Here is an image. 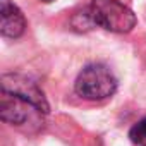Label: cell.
Here are the masks:
<instances>
[{
	"label": "cell",
	"instance_id": "8992f818",
	"mask_svg": "<svg viewBox=\"0 0 146 146\" xmlns=\"http://www.w3.org/2000/svg\"><path fill=\"white\" fill-rule=\"evenodd\" d=\"M131 139L137 144H144L146 143V117L143 120H139L132 129H131Z\"/></svg>",
	"mask_w": 146,
	"mask_h": 146
},
{
	"label": "cell",
	"instance_id": "7a4b0ae2",
	"mask_svg": "<svg viewBox=\"0 0 146 146\" xmlns=\"http://www.w3.org/2000/svg\"><path fill=\"white\" fill-rule=\"evenodd\" d=\"M88 12L93 24L112 33H129L136 26L134 12L119 0H93Z\"/></svg>",
	"mask_w": 146,
	"mask_h": 146
},
{
	"label": "cell",
	"instance_id": "52a82bcc",
	"mask_svg": "<svg viewBox=\"0 0 146 146\" xmlns=\"http://www.w3.org/2000/svg\"><path fill=\"white\" fill-rule=\"evenodd\" d=\"M43 2H52V0H43Z\"/></svg>",
	"mask_w": 146,
	"mask_h": 146
},
{
	"label": "cell",
	"instance_id": "6da1fadb",
	"mask_svg": "<svg viewBox=\"0 0 146 146\" xmlns=\"http://www.w3.org/2000/svg\"><path fill=\"white\" fill-rule=\"evenodd\" d=\"M74 90L81 98L98 102V100H105L115 93L117 79L107 65L90 64L79 72Z\"/></svg>",
	"mask_w": 146,
	"mask_h": 146
},
{
	"label": "cell",
	"instance_id": "3957f363",
	"mask_svg": "<svg viewBox=\"0 0 146 146\" xmlns=\"http://www.w3.org/2000/svg\"><path fill=\"white\" fill-rule=\"evenodd\" d=\"M41 110L28 100H23L16 95L2 91L0 98V117L11 125L24 127V129H40L43 125Z\"/></svg>",
	"mask_w": 146,
	"mask_h": 146
},
{
	"label": "cell",
	"instance_id": "277c9868",
	"mask_svg": "<svg viewBox=\"0 0 146 146\" xmlns=\"http://www.w3.org/2000/svg\"><path fill=\"white\" fill-rule=\"evenodd\" d=\"M0 86H2V91H5V93H11L23 100L31 102L43 113L48 112V103H46L43 91L31 79H28L21 74H4L2 79H0Z\"/></svg>",
	"mask_w": 146,
	"mask_h": 146
},
{
	"label": "cell",
	"instance_id": "5b68a950",
	"mask_svg": "<svg viewBox=\"0 0 146 146\" xmlns=\"http://www.w3.org/2000/svg\"><path fill=\"white\" fill-rule=\"evenodd\" d=\"M26 29V19L11 0H0V33L7 38H19Z\"/></svg>",
	"mask_w": 146,
	"mask_h": 146
}]
</instances>
